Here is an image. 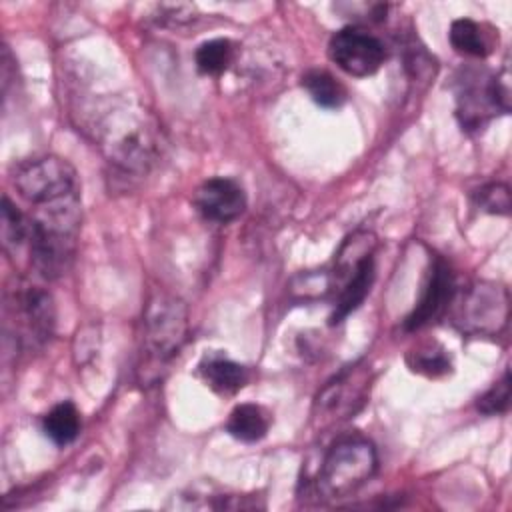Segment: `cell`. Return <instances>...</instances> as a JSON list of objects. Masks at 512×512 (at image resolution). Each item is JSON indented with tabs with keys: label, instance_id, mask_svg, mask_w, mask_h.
I'll return each instance as SVG.
<instances>
[{
	"label": "cell",
	"instance_id": "5b68a950",
	"mask_svg": "<svg viewBox=\"0 0 512 512\" xmlns=\"http://www.w3.org/2000/svg\"><path fill=\"white\" fill-rule=\"evenodd\" d=\"M456 102V114L460 118L462 128L478 130L494 114L508 112V86L498 76H490L478 70H466L462 78H458Z\"/></svg>",
	"mask_w": 512,
	"mask_h": 512
},
{
	"label": "cell",
	"instance_id": "9c48e42d",
	"mask_svg": "<svg viewBox=\"0 0 512 512\" xmlns=\"http://www.w3.org/2000/svg\"><path fill=\"white\" fill-rule=\"evenodd\" d=\"M454 274L450 270V266L436 256L432 266H430V274H428V282L422 290V296L418 300V304L414 306V310L410 312V316L404 322L406 330H418L426 324H430L432 320H436L446 306L450 304L452 296H454Z\"/></svg>",
	"mask_w": 512,
	"mask_h": 512
},
{
	"label": "cell",
	"instance_id": "3957f363",
	"mask_svg": "<svg viewBox=\"0 0 512 512\" xmlns=\"http://www.w3.org/2000/svg\"><path fill=\"white\" fill-rule=\"evenodd\" d=\"M12 184L32 210L80 198L76 170L58 156L22 160L12 170Z\"/></svg>",
	"mask_w": 512,
	"mask_h": 512
},
{
	"label": "cell",
	"instance_id": "ba28073f",
	"mask_svg": "<svg viewBox=\"0 0 512 512\" xmlns=\"http://www.w3.org/2000/svg\"><path fill=\"white\" fill-rule=\"evenodd\" d=\"M194 204L206 220L228 224L244 212L246 194L236 180L216 176L200 184L194 196Z\"/></svg>",
	"mask_w": 512,
	"mask_h": 512
},
{
	"label": "cell",
	"instance_id": "7c38bea8",
	"mask_svg": "<svg viewBox=\"0 0 512 512\" xmlns=\"http://www.w3.org/2000/svg\"><path fill=\"white\" fill-rule=\"evenodd\" d=\"M372 280H374V258H372V252H366L364 256L358 258L350 276L346 278L338 294L334 312L330 316V324L342 322L350 312H354L364 302V298L370 292Z\"/></svg>",
	"mask_w": 512,
	"mask_h": 512
},
{
	"label": "cell",
	"instance_id": "6da1fadb",
	"mask_svg": "<svg viewBox=\"0 0 512 512\" xmlns=\"http://www.w3.org/2000/svg\"><path fill=\"white\" fill-rule=\"evenodd\" d=\"M92 132L106 158L130 172H146L160 154L156 122L146 110L126 102L98 108Z\"/></svg>",
	"mask_w": 512,
	"mask_h": 512
},
{
	"label": "cell",
	"instance_id": "ac0fdd59",
	"mask_svg": "<svg viewBox=\"0 0 512 512\" xmlns=\"http://www.w3.org/2000/svg\"><path fill=\"white\" fill-rule=\"evenodd\" d=\"M234 58V46L228 38H214L202 42L194 54L196 68L206 76L222 74Z\"/></svg>",
	"mask_w": 512,
	"mask_h": 512
},
{
	"label": "cell",
	"instance_id": "e0dca14e",
	"mask_svg": "<svg viewBox=\"0 0 512 512\" xmlns=\"http://www.w3.org/2000/svg\"><path fill=\"white\" fill-rule=\"evenodd\" d=\"M310 98L322 108H340L346 102V88L328 72L312 70L302 78Z\"/></svg>",
	"mask_w": 512,
	"mask_h": 512
},
{
	"label": "cell",
	"instance_id": "7a4b0ae2",
	"mask_svg": "<svg viewBox=\"0 0 512 512\" xmlns=\"http://www.w3.org/2000/svg\"><path fill=\"white\" fill-rule=\"evenodd\" d=\"M142 372L144 380L158 378L160 370L178 354L188 334V312L182 300L170 294L150 298L144 312Z\"/></svg>",
	"mask_w": 512,
	"mask_h": 512
},
{
	"label": "cell",
	"instance_id": "d6986e66",
	"mask_svg": "<svg viewBox=\"0 0 512 512\" xmlns=\"http://www.w3.org/2000/svg\"><path fill=\"white\" fill-rule=\"evenodd\" d=\"M28 234H30V218L24 216L16 204L8 196L2 198V238L4 248L8 252L20 250L22 246H28Z\"/></svg>",
	"mask_w": 512,
	"mask_h": 512
},
{
	"label": "cell",
	"instance_id": "52a82bcc",
	"mask_svg": "<svg viewBox=\"0 0 512 512\" xmlns=\"http://www.w3.org/2000/svg\"><path fill=\"white\" fill-rule=\"evenodd\" d=\"M462 328L494 334L506 326L508 320V292L498 284H476L462 302Z\"/></svg>",
	"mask_w": 512,
	"mask_h": 512
},
{
	"label": "cell",
	"instance_id": "30bf717a",
	"mask_svg": "<svg viewBox=\"0 0 512 512\" xmlns=\"http://www.w3.org/2000/svg\"><path fill=\"white\" fill-rule=\"evenodd\" d=\"M366 388V370L354 366L324 386V390L318 394L316 406L322 414H328L336 420L350 418L364 404Z\"/></svg>",
	"mask_w": 512,
	"mask_h": 512
},
{
	"label": "cell",
	"instance_id": "8fae6325",
	"mask_svg": "<svg viewBox=\"0 0 512 512\" xmlns=\"http://www.w3.org/2000/svg\"><path fill=\"white\" fill-rule=\"evenodd\" d=\"M14 310L34 340L50 338L54 330V302L38 286H24L14 294Z\"/></svg>",
	"mask_w": 512,
	"mask_h": 512
},
{
	"label": "cell",
	"instance_id": "7402d4cb",
	"mask_svg": "<svg viewBox=\"0 0 512 512\" xmlns=\"http://www.w3.org/2000/svg\"><path fill=\"white\" fill-rule=\"evenodd\" d=\"M476 202H478V206H482L484 210H488L492 214H508V210H510L508 186L500 184V182H492L478 190Z\"/></svg>",
	"mask_w": 512,
	"mask_h": 512
},
{
	"label": "cell",
	"instance_id": "4fadbf2b",
	"mask_svg": "<svg viewBox=\"0 0 512 512\" xmlns=\"http://www.w3.org/2000/svg\"><path fill=\"white\" fill-rule=\"evenodd\" d=\"M270 428L268 412L258 404H238L226 422V430L230 436L242 442H258L266 436Z\"/></svg>",
	"mask_w": 512,
	"mask_h": 512
},
{
	"label": "cell",
	"instance_id": "ffe728a7",
	"mask_svg": "<svg viewBox=\"0 0 512 512\" xmlns=\"http://www.w3.org/2000/svg\"><path fill=\"white\" fill-rule=\"evenodd\" d=\"M408 366L418 374L434 378V376H442L450 370V358L440 344L432 342V344H424V346L412 350L408 354Z\"/></svg>",
	"mask_w": 512,
	"mask_h": 512
},
{
	"label": "cell",
	"instance_id": "277c9868",
	"mask_svg": "<svg viewBox=\"0 0 512 512\" xmlns=\"http://www.w3.org/2000/svg\"><path fill=\"white\" fill-rule=\"evenodd\" d=\"M378 468V454L362 436L340 438L324 456L316 488L326 498H342L358 490Z\"/></svg>",
	"mask_w": 512,
	"mask_h": 512
},
{
	"label": "cell",
	"instance_id": "9a60e30c",
	"mask_svg": "<svg viewBox=\"0 0 512 512\" xmlns=\"http://www.w3.org/2000/svg\"><path fill=\"white\" fill-rule=\"evenodd\" d=\"M42 426L56 446H66L74 442L80 432V414L72 402H60L44 416Z\"/></svg>",
	"mask_w": 512,
	"mask_h": 512
},
{
	"label": "cell",
	"instance_id": "2e32d148",
	"mask_svg": "<svg viewBox=\"0 0 512 512\" xmlns=\"http://www.w3.org/2000/svg\"><path fill=\"white\" fill-rule=\"evenodd\" d=\"M450 44L456 52L466 56L484 58L490 52V42L482 26L470 18H458L450 24Z\"/></svg>",
	"mask_w": 512,
	"mask_h": 512
},
{
	"label": "cell",
	"instance_id": "8992f818",
	"mask_svg": "<svg viewBox=\"0 0 512 512\" xmlns=\"http://www.w3.org/2000/svg\"><path fill=\"white\" fill-rule=\"evenodd\" d=\"M328 54L340 70L356 78L374 74L386 60L384 44L356 26L338 30L328 42Z\"/></svg>",
	"mask_w": 512,
	"mask_h": 512
},
{
	"label": "cell",
	"instance_id": "5bb4252c",
	"mask_svg": "<svg viewBox=\"0 0 512 512\" xmlns=\"http://www.w3.org/2000/svg\"><path fill=\"white\" fill-rule=\"evenodd\" d=\"M200 372H202L204 380L208 382V386L218 394H234L248 380L246 368L230 358H224V356L208 358L200 366Z\"/></svg>",
	"mask_w": 512,
	"mask_h": 512
},
{
	"label": "cell",
	"instance_id": "44dd1931",
	"mask_svg": "<svg viewBox=\"0 0 512 512\" xmlns=\"http://www.w3.org/2000/svg\"><path fill=\"white\" fill-rule=\"evenodd\" d=\"M510 404V372L506 370L502 380H498L484 396L478 400V410L482 414H502Z\"/></svg>",
	"mask_w": 512,
	"mask_h": 512
}]
</instances>
